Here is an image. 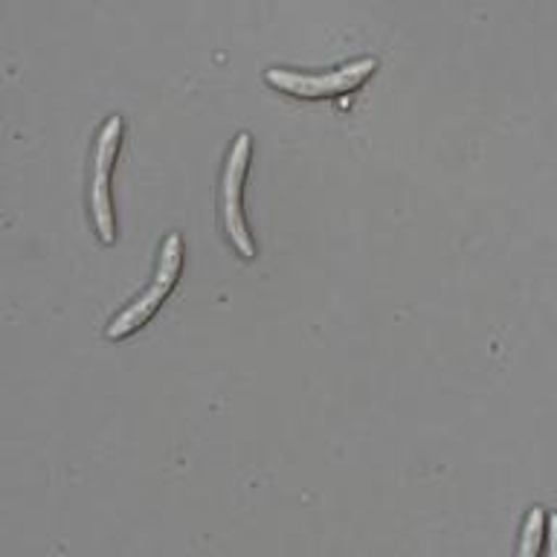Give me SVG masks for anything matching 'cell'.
I'll return each instance as SVG.
<instances>
[{
	"label": "cell",
	"mask_w": 557,
	"mask_h": 557,
	"mask_svg": "<svg viewBox=\"0 0 557 557\" xmlns=\"http://www.w3.org/2000/svg\"><path fill=\"white\" fill-rule=\"evenodd\" d=\"M377 70V59L374 55H363V59L346 61L334 70L325 73H302V70L290 67H270L264 70V82L278 94L294 96V99H331V96L355 94L357 87L363 85L366 78H372Z\"/></svg>",
	"instance_id": "cell-1"
},
{
	"label": "cell",
	"mask_w": 557,
	"mask_h": 557,
	"mask_svg": "<svg viewBox=\"0 0 557 557\" xmlns=\"http://www.w3.org/2000/svg\"><path fill=\"white\" fill-rule=\"evenodd\" d=\"M250 154H252V139L250 134H238L226 154L224 174H221V189H218V200H221V218H224V230L230 235V242L244 259H256V244L244 221V177L250 169Z\"/></svg>",
	"instance_id": "cell-3"
},
{
	"label": "cell",
	"mask_w": 557,
	"mask_h": 557,
	"mask_svg": "<svg viewBox=\"0 0 557 557\" xmlns=\"http://www.w3.org/2000/svg\"><path fill=\"white\" fill-rule=\"evenodd\" d=\"M546 513L543 508H531L525 513V522H522V534H520V555L517 557H537L540 546H543V537H546Z\"/></svg>",
	"instance_id": "cell-5"
},
{
	"label": "cell",
	"mask_w": 557,
	"mask_h": 557,
	"mask_svg": "<svg viewBox=\"0 0 557 557\" xmlns=\"http://www.w3.org/2000/svg\"><path fill=\"white\" fill-rule=\"evenodd\" d=\"M183 270V238L181 233H172L160 247V256H157V270L154 278H151V285L143 290V294L134 299V302L125 308V311L116 317V320L108 325V339H125L131 337L134 331H139L146 325L157 311H160V305L169 299V294L177 285V278H181Z\"/></svg>",
	"instance_id": "cell-2"
},
{
	"label": "cell",
	"mask_w": 557,
	"mask_h": 557,
	"mask_svg": "<svg viewBox=\"0 0 557 557\" xmlns=\"http://www.w3.org/2000/svg\"><path fill=\"white\" fill-rule=\"evenodd\" d=\"M122 143V116L104 122L94 146V186H90V207H94L96 233L104 244L116 242V215L111 200V172Z\"/></svg>",
	"instance_id": "cell-4"
},
{
	"label": "cell",
	"mask_w": 557,
	"mask_h": 557,
	"mask_svg": "<svg viewBox=\"0 0 557 557\" xmlns=\"http://www.w3.org/2000/svg\"><path fill=\"white\" fill-rule=\"evenodd\" d=\"M546 557H557V511L548 517V555Z\"/></svg>",
	"instance_id": "cell-6"
}]
</instances>
